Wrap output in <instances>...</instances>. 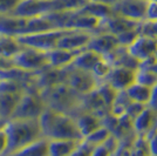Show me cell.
<instances>
[{
  "label": "cell",
  "mask_w": 157,
  "mask_h": 156,
  "mask_svg": "<svg viewBox=\"0 0 157 156\" xmlns=\"http://www.w3.org/2000/svg\"><path fill=\"white\" fill-rule=\"evenodd\" d=\"M39 123L42 137L47 140H83L75 119L67 114L46 108L40 115Z\"/></svg>",
  "instance_id": "cell-1"
},
{
  "label": "cell",
  "mask_w": 157,
  "mask_h": 156,
  "mask_svg": "<svg viewBox=\"0 0 157 156\" xmlns=\"http://www.w3.org/2000/svg\"><path fill=\"white\" fill-rule=\"evenodd\" d=\"M39 93L46 108L63 113L72 117L78 116L80 113L85 111L82 107L83 95L76 93L66 84L55 85L42 89Z\"/></svg>",
  "instance_id": "cell-2"
},
{
  "label": "cell",
  "mask_w": 157,
  "mask_h": 156,
  "mask_svg": "<svg viewBox=\"0 0 157 156\" xmlns=\"http://www.w3.org/2000/svg\"><path fill=\"white\" fill-rule=\"evenodd\" d=\"M4 130L7 136V148L4 156H10L42 137L39 119H10Z\"/></svg>",
  "instance_id": "cell-3"
},
{
  "label": "cell",
  "mask_w": 157,
  "mask_h": 156,
  "mask_svg": "<svg viewBox=\"0 0 157 156\" xmlns=\"http://www.w3.org/2000/svg\"><path fill=\"white\" fill-rule=\"evenodd\" d=\"M45 109L46 106L40 96L39 92L27 91L22 93L11 119H25V120L39 119Z\"/></svg>",
  "instance_id": "cell-4"
},
{
  "label": "cell",
  "mask_w": 157,
  "mask_h": 156,
  "mask_svg": "<svg viewBox=\"0 0 157 156\" xmlns=\"http://www.w3.org/2000/svg\"><path fill=\"white\" fill-rule=\"evenodd\" d=\"M67 31L68 29H52V31H46V32L24 34V35L17 37L15 39L18 40V42L21 46L48 52V51L56 48L59 39Z\"/></svg>",
  "instance_id": "cell-5"
},
{
  "label": "cell",
  "mask_w": 157,
  "mask_h": 156,
  "mask_svg": "<svg viewBox=\"0 0 157 156\" xmlns=\"http://www.w3.org/2000/svg\"><path fill=\"white\" fill-rule=\"evenodd\" d=\"M11 64L24 71L39 72L48 66V57L47 52L22 46V48L11 59Z\"/></svg>",
  "instance_id": "cell-6"
},
{
  "label": "cell",
  "mask_w": 157,
  "mask_h": 156,
  "mask_svg": "<svg viewBox=\"0 0 157 156\" xmlns=\"http://www.w3.org/2000/svg\"><path fill=\"white\" fill-rule=\"evenodd\" d=\"M100 82L101 81H98L93 75L92 72L78 69L72 65L67 67L65 84L81 95H86L90 92L95 91Z\"/></svg>",
  "instance_id": "cell-7"
},
{
  "label": "cell",
  "mask_w": 157,
  "mask_h": 156,
  "mask_svg": "<svg viewBox=\"0 0 157 156\" xmlns=\"http://www.w3.org/2000/svg\"><path fill=\"white\" fill-rule=\"evenodd\" d=\"M54 12V0H21L12 15L20 18H34Z\"/></svg>",
  "instance_id": "cell-8"
},
{
  "label": "cell",
  "mask_w": 157,
  "mask_h": 156,
  "mask_svg": "<svg viewBox=\"0 0 157 156\" xmlns=\"http://www.w3.org/2000/svg\"><path fill=\"white\" fill-rule=\"evenodd\" d=\"M127 51L138 62L154 58L157 51V38L141 33L136 40L129 47H127Z\"/></svg>",
  "instance_id": "cell-9"
},
{
  "label": "cell",
  "mask_w": 157,
  "mask_h": 156,
  "mask_svg": "<svg viewBox=\"0 0 157 156\" xmlns=\"http://www.w3.org/2000/svg\"><path fill=\"white\" fill-rule=\"evenodd\" d=\"M147 2V0H121L111 7V10L114 14L137 22H143L145 20Z\"/></svg>",
  "instance_id": "cell-10"
},
{
  "label": "cell",
  "mask_w": 157,
  "mask_h": 156,
  "mask_svg": "<svg viewBox=\"0 0 157 156\" xmlns=\"http://www.w3.org/2000/svg\"><path fill=\"white\" fill-rule=\"evenodd\" d=\"M141 24L142 22H137V21L127 19V18H123L121 15L113 13L105 19L100 20V25H98L96 33L105 32L117 37V35L127 32V31L137 28V27L141 26Z\"/></svg>",
  "instance_id": "cell-11"
},
{
  "label": "cell",
  "mask_w": 157,
  "mask_h": 156,
  "mask_svg": "<svg viewBox=\"0 0 157 156\" xmlns=\"http://www.w3.org/2000/svg\"><path fill=\"white\" fill-rule=\"evenodd\" d=\"M93 32L81 29H68L58 41L56 48L67 51H82L86 49L88 42L92 39Z\"/></svg>",
  "instance_id": "cell-12"
},
{
  "label": "cell",
  "mask_w": 157,
  "mask_h": 156,
  "mask_svg": "<svg viewBox=\"0 0 157 156\" xmlns=\"http://www.w3.org/2000/svg\"><path fill=\"white\" fill-rule=\"evenodd\" d=\"M135 73L136 69L121 67V66H113L109 74L103 80L117 92L125 91L128 87L135 84Z\"/></svg>",
  "instance_id": "cell-13"
},
{
  "label": "cell",
  "mask_w": 157,
  "mask_h": 156,
  "mask_svg": "<svg viewBox=\"0 0 157 156\" xmlns=\"http://www.w3.org/2000/svg\"><path fill=\"white\" fill-rule=\"evenodd\" d=\"M67 67H65V68H53V67L47 66L46 68L36 72L35 80H34L35 88L40 92L55 85H59V84H65Z\"/></svg>",
  "instance_id": "cell-14"
},
{
  "label": "cell",
  "mask_w": 157,
  "mask_h": 156,
  "mask_svg": "<svg viewBox=\"0 0 157 156\" xmlns=\"http://www.w3.org/2000/svg\"><path fill=\"white\" fill-rule=\"evenodd\" d=\"M118 47H120V44H118L116 35L110 34V33L100 32L93 34L92 39L88 42L86 48L94 51V52L98 53L100 55L107 58Z\"/></svg>",
  "instance_id": "cell-15"
},
{
  "label": "cell",
  "mask_w": 157,
  "mask_h": 156,
  "mask_svg": "<svg viewBox=\"0 0 157 156\" xmlns=\"http://www.w3.org/2000/svg\"><path fill=\"white\" fill-rule=\"evenodd\" d=\"M157 114L148 106L132 120V131L136 136L145 137L151 130L155 129Z\"/></svg>",
  "instance_id": "cell-16"
},
{
  "label": "cell",
  "mask_w": 157,
  "mask_h": 156,
  "mask_svg": "<svg viewBox=\"0 0 157 156\" xmlns=\"http://www.w3.org/2000/svg\"><path fill=\"white\" fill-rule=\"evenodd\" d=\"M27 18L14 15H0V35L17 38L24 34Z\"/></svg>",
  "instance_id": "cell-17"
},
{
  "label": "cell",
  "mask_w": 157,
  "mask_h": 156,
  "mask_svg": "<svg viewBox=\"0 0 157 156\" xmlns=\"http://www.w3.org/2000/svg\"><path fill=\"white\" fill-rule=\"evenodd\" d=\"M74 119H75V122H76V126H78V131H80L82 138L88 136L94 130H96L98 127H101L103 124L102 117H100L98 115L90 113V111H82Z\"/></svg>",
  "instance_id": "cell-18"
},
{
  "label": "cell",
  "mask_w": 157,
  "mask_h": 156,
  "mask_svg": "<svg viewBox=\"0 0 157 156\" xmlns=\"http://www.w3.org/2000/svg\"><path fill=\"white\" fill-rule=\"evenodd\" d=\"M80 52L81 51H67L61 48H54L52 51H48V66L53 68H65L67 66L72 65L74 59Z\"/></svg>",
  "instance_id": "cell-19"
},
{
  "label": "cell",
  "mask_w": 157,
  "mask_h": 156,
  "mask_svg": "<svg viewBox=\"0 0 157 156\" xmlns=\"http://www.w3.org/2000/svg\"><path fill=\"white\" fill-rule=\"evenodd\" d=\"M81 141L48 140V156H69Z\"/></svg>",
  "instance_id": "cell-20"
},
{
  "label": "cell",
  "mask_w": 157,
  "mask_h": 156,
  "mask_svg": "<svg viewBox=\"0 0 157 156\" xmlns=\"http://www.w3.org/2000/svg\"><path fill=\"white\" fill-rule=\"evenodd\" d=\"M103 57L100 55L98 53L86 48V49H82L76 55V58L74 59V61L72 62V66H74L75 68H78V69L92 72L93 68L95 67V65Z\"/></svg>",
  "instance_id": "cell-21"
},
{
  "label": "cell",
  "mask_w": 157,
  "mask_h": 156,
  "mask_svg": "<svg viewBox=\"0 0 157 156\" xmlns=\"http://www.w3.org/2000/svg\"><path fill=\"white\" fill-rule=\"evenodd\" d=\"M10 156H48V140L41 137Z\"/></svg>",
  "instance_id": "cell-22"
},
{
  "label": "cell",
  "mask_w": 157,
  "mask_h": 156,
  "mask_svg": "<svg viewBox=\"0 0 157 156\" xmlns=\"http://www.w3.org/2000/svg\"><path fill=\"white\" fill-rule=\"evenodd\" d=\"M22 93H5L0 94V117L10 120Z\"/></svg>",
  "instance_id": "cell-23"
},
{
  "label": "cell",
  "mask_w": 157,
  "mask_h": 156,
  "mask_svg": "<svg viewBox=\"0 0 157 156\" xmlns=\"http://www.w3.org/2000/svg\"><path fill=\"white\" fill-rule=\"evenodd\" d=\"M124 92L125 94H127V96L130 99L132 102L148 106V102L150 100L151 88L135 82L130 87H128Z\"/></svg>",
  "instance_id": "cell-24"
},
{
  "label": "cell",
  "mask_w": 157,
  "mask_h": 156,
  "mask_svg": "<svg viewBox=\"0 0 157 156\" xmlns=\"http://www.w3.org/2000/svg\"><path fill=\"white\" fill-rule=\"evenodd\" d=\"M22 48V46L18 42V40L13 37H0V58L10 60Z\"/></svg>",
  "instance_id": "cell-25"
},
{
  "label": "cell",
  "mask_w": 157,
  "mask_h": 156,
  "mask_svg": "<svg viewBox=\"0 0 157 156\" xmlns=\"http://www.w3.org/2000/svg\"><path fill=\"white\" fill-rule=\"evenodd\" d=\"M78 11L85 14H88V15L95 17V18H98L100 20L105 19L107 17H109L110 14H113L111 7L103 5V4H100V2H96V1H92V0H89L85 6L82 8H80Z\"/></svg>",
  "instance_id": "cell-26"
},
{
  "label": "cell",
  "mask_w": 157,
  "mask_h": 156,
  "mask_svg": "<svg viewBox=\"0 0 157 156\" xmlns=\"http://www.w3.org/2000/svg\"><path fill=\"white\" fill-rule=\"evenodd\" d=\"M96 92H98V95L101 96V99L103 100L105 104L108 107V109H110V107L113 106L115 99L117 96L118 92L115 88H113L110 85H108L107 82H105V81H101L98 84Z\"/></svg>",
  "instance_id": "cell-27"
},
{
  "label": "cell",
  "mask_w": 157,
  "mask_h": 156,
  "mask_svg": "<svg viewBox=\"0 0 157 156\" xmlns=\"http://www.w3.org/2000/svg\"><path fill=\"white\" fill-rule=\"evenodd\" d=\"M135 82L152 88L157 84V75L149 68L138 67L135 73Z\"/></svg>",
  "instance_id": "cell-28"
},
{
  "label": "cell",
  "mask_w": 157,
  "mask_h": 156,
  "mask_svg": "<svg viewBox=\"0 0 157 156\" xmlns=\"http://www.w3.org/2000/svg\"><path fill=\"white\" fill-rule=\"evenodd\" d=\"M111 135V131L109 130L108 127H105V126H101V127H98L96 130H94L92 134H89L88 136H86L83 140H85L87 143H89V144H92V146H98V144H102V143H105L109 136Z\"/></svg>",
  "instance_id": "cell-29"
},
{
  "label": "cell",
  "mask_w": 157,
  "mask_h": 156,
  "mask_svg": "<svg viewBox=\"0 0 157 156\" xmlns=\"http://www.w3.org/2000/svg\"><path fill=\"white\" fill-rule=\"evenodd\" d=\"M111 67H113V65H111L110 62L103 57V58L101 59L98 64L95 65V67L93 68L92 73H93V75L98 79V81H103V80L105 79V76L109 74Z\"/></svg>",
  "instance_id": "cell-30"
},
{
  "label": "cell",
  "mask_w": 157,
  "mask_h": 156,
  "mask_svg": "<svg viewBox=\"0 0 157 156\" xmlns=\"http://www.w3.org/2000/svg\"><path fill=\"white\" fill-rule=\"evenodd\" d=\"M25 87L18 81L8 80V79H0V94L5 93H24Z\"/></svg>",
  "instance_id": "cell-31"
},
{
  "label": "cell",
  "mask_w": 157,
  "mask_h": 156,
  "mask_svg": "<svg viewBox=\"0 0 157 156\" xmlns=\"http://www.w3.org/2000/svg\"><path fill=\"white\" fill-rule=\"evenodd\" d=\"M140 34H141V26L137 27V28H134V29H130V31H127V32L117 35L118 44H120V46L127 48L136 40V38Z\"/></svg>",
  "instance_id": "cell-32"
},
{
  "label": "cell",
  "mask_w": 157,
  "mask_h": 156,
  "mask_svg": "<svg viewBox=\"0 0 157 156\" xmlns=\"http://www.w3.org/2000/svg\"><path fill=\"white\" fill-rule=\"evenodd\" d=\"M21 0H0V15H12Z\"/></svg>",
  "instance_id": "cell-33"
},
{
  "label": "cell",
  "mask_w": 157,
  "mask_h": 156,
  "mask_svg": "<svg viewBox=\"0 0 157 156\" xmlns=\"http://www.w3.org/2000/svg\"><path fill=\"white\" fill-rule=\"evenodd\" d=\"M93 148H94V146L87 143L85 140H82L69 156H90Z\"/></svg>",
  "instance_id": "cell-34"
},
{
  "label": "cell",
  "mask_w": 157,
  "mask_h": 156,
  "mask_svg": "<svg viewBox=\"0 0 157 156\" xmlns=\"http://www.w3.org/2000/svg\"><path fill=\"white\" fill-rule=\"evenodd\" d=\"M148 22L157 21V1H148L145 8V20Z\"/></svg>",
  "instance_id": "cell-35"
},
{
  "label": "cell",
  "mask_w": 157,
  "mask_h": 156,
  "mask_svg": "<svg viewBox=\"0 0 157 156\" xmlns=\"http://www.w3.org/2000/svg\"><path fill=\"white\" fill-rule=\"evenodd\" d=\"M147 140V146L150 155L157 156V131L155 129L151 130L150 133L145 136Z\"/></svg>",
  "instance_id": "cell-36"
},
{
  "label": "cell",
  "mask_w": 157,
  "mask_h": 156,
  "mask_svg": "<svg viewBox=\"0 0 157 156\" xmlns=\"http://www.w3.org/2000/svg\"><path fill=\"white\" fill-rule=\"evenodd\" d=\"M141 33L157 38V21L156 22L143 21V22L141 24Z\"/></svg>",
  "instance_id": "cell-37"
},
{
  "label": "cell",
  "mask_w": 157,
  "mask_h": 156,
  "mask_svg": "<svg viewBox=\"0 0 157 156\" xmlns=\"http://www.w3.org/2000/svg\"><path fill=\"white\" fill-rule=\"evenodd\" d=\"M114 154H115V153H114L105 143H102V144L95 146V147L93 148L92 155L90 156H113Z\"/></svg>",
  "instance_id": "cell-38"
},
{
  "label": "cell",
  "mask_w": 157,
  "mask_h": 156,
  "mask_svg": "<svg viewBox=\"0 0 157 156\" xmlns=\"http://www.w3.org/2000/svg\"><path fill=\"white\" fill-rule=\"evenodd\" d=\"M148 107L157 114V84L151 88L150 100L148 102Z\"/></svg>",
  "instance_id": "cell-39"
},
{
  "label": "cell",
  "mask_w": 157,
  "mask_h": 156,
  "mask_svg": "<svg viewBox=\"0 0 157 156\" xmlns=\"http://www.w3.org/2000/svg\"><path fill=\"white\" fill-rule=\"evenodd\" d=\"M7 148V136L4 128L0 129V156H4Z\"/></svg>",
  "instance_id": "cell-40"
},
{
  "label": "cell",
  "mask_w": 157,
  "mask_h": 156,
  "mask_svg": "<svg viewBox=\"0 0 157 156\" xmlns=\"http://www.w3.org/2000/svg\"><path fill=\"white\" fill-rule=\"evenodd\" d=\"M92 1H96V2H100V4H103V5H107L109 7L115 6L117 2H120L121 0H92Z\"/></svg>",
  "instance_id": "cell-41"
},
{
  "label": "cell",
  "mask_w": 157,
  "mask_h": 156,
  "mask_svg": "<svg viewBox=\"0 0 157 156\" xmlns=\"http://www.w3.org/2000/svg\"><path fill=\"white\" fill-rule=\"evenodd\" d=\"M149 69H151V71L154 72V73H155V74L157 75V59L155 60V61H154V64H152V65L149 67Z\"/></svg>",
  "instance_id": "cell-42"
},
{
  "label": "cell",
  "mask_w": 157,
  "mask_h": 156,
  "mask_svg": "<svg viewBox=\"0 0 157 156\" xmlns=\"http://www.w3.org/2000/svg\"><path fill=\"white\" fill-rule=\"evenodd\" d=\"M155 130L157 131V120H156V126H155Z\"/></svg>",
  "instance_id": "cell-43"
},
{
  "label": "cell",
  "mask_w": 157,
  "mask_h": 156,
  "mask_svg": "<svg viewBox=\"0 0 157 156\" xmlns=\"http://www.w3.org/2000/svg\"><path fill=\"white\" fill-rule=\"evenodd\" d=\"M155 58L157 59V51H156V53H155Z\"/></svg>",
  "instance_id": "cell-44"
},
{
  "label": "cell",
  "mask_w": 157,
  "mask_h": 156,
  "mask_svg": "<svg viewBox=\"0 0 157 156\" xmlns=\"http://www.w3.org/2000/svg\"><path fill=\"white\" fill-rule=\"evenodd\" d=\"M147 1H157V0H147Z\"/></svg>",
  "instance_id": "cell-45"
},
{
  "label": "cell",
  "mask_w": 157,
  "mask_h": 156,
  "mask_svg": "<svg viewBox=\"0 0 157 156\" xmlns=\"http://www.w3.org/2000/svg\"><path fill=\"white\" fill-rule=\"evenodd\" d=\"M149 156H155V155H149Z\"/></svg>",
  "instance_id": "cell-46"
},
{
  "label": "cell",
  "mask_w": 157,
  "mask_h": 156,
  "mask_svg": "<svg viewBox=\"0 0 157 156\" xmlns=\"http://www.w3.org/2000/svg\"><path fill=\"white\" fill-rule=\"evenodd\" d=\"M0 37H1V35H0Z\"/></svg>",
  "instance_id": "cell-47"
}]
</instances>
